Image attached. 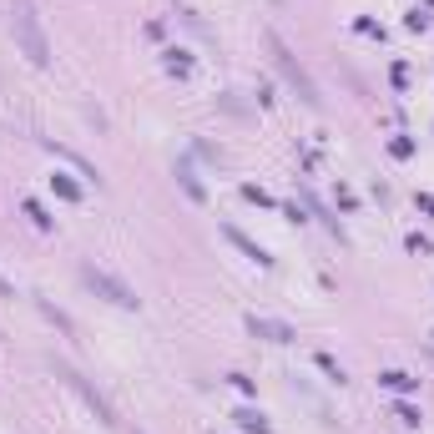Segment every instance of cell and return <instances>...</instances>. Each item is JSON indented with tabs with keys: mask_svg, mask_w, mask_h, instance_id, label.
I'll list each match as a JSON object with an SVG mask.
<instances>
[{
	"mask_svg": "<svg viewBox=\"0 0 434 434\" xmlns=\"http://www.w3.org/2000/svg\"><path fill=\"white\" fill-rule=\"evenodd\" d=\"M11 25H16V41L30 56V66H51V41L41 30V11L36 0H11Z\"/></svg>",
	"mask_w": 434,
	"mask_h": 434,
	"instance_id": "obj_1",
	"label": "cell"
},
{
	"mask_svg": "<svg viewBox=\"0 0 434 434\" xmlns=\"http://www.w3.org/2000/svg\"><path fill=\"white\" fill-rule=\"evenodd\" d=\"M268 56H273V66L283 71V81H288V86L298 91V101L318 111V106H323V97H318V86H314V76H308V71L298 66V56L288 51V41L278 36V30H268Z\"/></svg>",
	"mask_w": 434,
	"mask_h": 434,
	"instance_id": "obj_2",
	"label": "cell"
},
{
	"mask_svg": "<svg viewBox=\"0 0 434 434\" xmlns=\"http://www.w3.org/2000/svg\"><path fill=\"white\" fill-rule=\"evenodd\" d=\"M81 278H86V288H97L106 303H116V308H142V298L127 288V283H121V278H111V273H101L97 263H86L81 268Z\"/></svg>",
	"mask_w": 434,
	"mask_h": 434,
	"instance_id": "obj_3",
	"label": "cell"
},
{
	"mask_svg": "<svg viewBox=\"0 0 434 434\" xmlns=\"http://www.w3.org/2000/svg\"><path fill=\"white\" fill-rule=\"evenodd\" d=\"M56 374H61V379H66V384H71V389H76V394L86 399V404H91V409H97V419H101V424H116V409H111V404H106V399H101L97 389H91V384H86V379L76 374V368H71V364H56Z\"/></svg>",
	"mask_w": 434,
	"mask_h": 434,
	"instance_id": "obj_4",
	"label": "cell"
},
{
	"mask_svg": "<svg viewBox=\"0 0 434 434\" xmlns=\"http://www.w3.org/2000/svg\"><path fill=\"white\" fill-rule=\"evenodd\" d=\"M247 328H253L258 338H268V344H293V338H298V333H293V323H278V318H258V314L247 318Z\"/></svg>",
	"mask_w": 434,
	"mask_h": 434,
	"instance_id": "obj_5",
	"label": "cell"
},
{
	"mask_svg": "<svg viewBox=\"0 0 434 434\" xmlns=\"http://www.w3.org/2000/svg\"><path fill=\"white\" fill-rule=\"evenodd\" d=\"M223 232H228V242L237 247V253H247V258H253L258 268H273V258H268V247H263V242H253V237H247L242 228H223Z\"/></svg>",
	"mask_w": 434,
	"mask_h": 434,
	"instance_id": "obj_6",
	"label": "cell"
},
{
	"mask_svg": "<svg viewBox=\"0 0 434 434\" xmlns=\"http://www.w3.org/2000/svg\"><path fill=\"white\" fill-rule=\"evenodd\" d=\"M177 177H182V187H187L192 202H207V187H202V177H197V167L187 157H177Z\"/></svg>",
	"mask_w": 434,
	"mask_h": 434,
	"instance_id": "obj_7",
	"label": "cell"
},
{
	"mask_svg": "<svg viewBox=\"0 0 434 434\" xmlns=\"http://www.w3.org/2000/svg\"><path fill=\"white\" fill-rule=\"evenodd\" d=\"M232 419H237V429H242V434H273V424H268L258 409H237Z\"/></svg>",
	"mask_w": 434,
	"mask_h": 434,
	"instance_id": "obj_8",
	"label": "cell"
},
{
	"mask_svg": "<svg viewBox=\"0 0 434 434\" xmlns=\"http://www.w3.org/2000/svg\"><path fill=\"white\" fill-rule=\"evenodd\" d=\"M379 384H389L394 394H409V389H419V379H409V374H399V368H389V374H379Z\"/></svg>",
	"mask_w": 434,
	"mask_h": 434,
	"instance_id": "obj_9",
	"label": "cell"
},
{
	"mask_svg": "<svg viewBox=\"0 0 434 434\" xmlns=\"http://www.w3.org/2000/svg\"><path fill=\"white\" fill-rule=\"evenodd\" d=\"M318 368H323V374H328L333 384H344V368H338V364H333V354H318Z\"/></svg>",
	"mask_w": 434,
	"mask_h": 434,
	"instance_id": "obj_10",
	"label": "cell"
},
{
	"mask_svg": "<svg viewBox=\"0 0 434 434\" xmlns=\"http://www.w3.org/2000/svg\"><path fill=\"white\" fill-rule=\"evenodd\" d=\"M51 187H56L61 197H81V187H76V182H66V177H51Z\"/></svg>",
	"mask_w": 434,
	"mask_h": 434,
	"instance_id": "obj_11",
	"label": "cell"
},
{
	"mask_svg": "<svg viewBox=\"0 0 434 434\" xmlns=\"http://www.w3.org/2000/svg\"><path fill=\"white\" fill-rule=\"evenodd\" d=\"M25 212L36 217V228H51V217H46V207H41V202H25Z\"/></svg>",
	"mask_w": 434,
	"mask_h": 434,
	"instance_id": "obj_12",
	"label": "cell"
},
{
	"mask_svg": "<svg viewBox=\"0 0 434 434\" xmlns=\"http://www.w3.org/2000/svg\"><path fill=\"white\" fill-rule=\"evenodd\" d=\"M419 207H424V212H429V217H434V197H429V192H424V197H419Z\"/></svg>",
	"mask_w": 434,
	"mask_h": 434,
	"instance_id": "obj_13",
	"label": "cell"
}]
</instances>
